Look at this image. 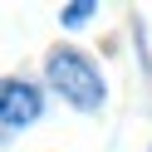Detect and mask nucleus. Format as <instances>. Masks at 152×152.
I'll return each instance as SVG.
<instances>
[{
	"instance_id": "nucleus-1",
	"label": "nucleus",
	"mask_w": 152,
	"mask_h": 152,
	"mask_svg": "<svg viewBox=\"0 0 152 152\" xmlns=\"http://www.w3.org/2000/svg\"><path fill=\"white\" fill-rule=\"evenodd\" d=\"M49 83L83 113H98L103 108V74L83 59L79 49H54L49 54Z\"/></svg>"
},
{
	"instance_id": "nucleus-2",
	"label": "nucleus",
	"mask_w": 152,
	"mask_h": 152,
	"mask_svg": "<svg viewBox=\"0 0 152 152\" xmlns=\"http://www.w3.org/2000/svg\"><path fill=\"white\" fill-rule=\"evenodd\" d=\"M34 118H39V88H30V83L10 79V83H5V132L30 128Z\"/></svg>"
},
{
	"instance_id": "nucleus-3",
	"label": "nucleus",
	"mask_w": 152,
	"mask_h": 152,
	"mask_svg": "<svg viewBox=\"0 0 152 152\" xmlns=\"http://www.w3.org/2000/svg\"><path fill=\"white\" fill-rule=\"evenodd\" d=\"M93 15H98V5H93V0H79V5H69L59 20H64V30H79V25H88Z\"/></svg>"
}]
</instances>
